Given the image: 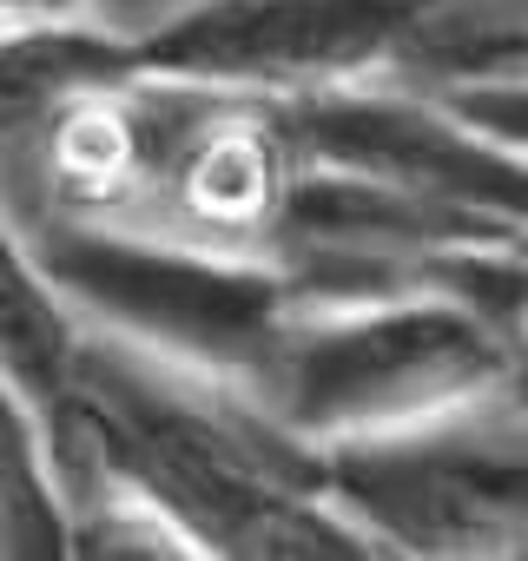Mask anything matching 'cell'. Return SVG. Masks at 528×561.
I'll list each match as a JSON object with an SVG mask.
<instances>
[{
	"mask_svg": "<svg viewBox=\"0 0 528 561\" xmlns=\"http://www.w3.org/2000/svg\"><path fill=\"white\" fill-rule=\"evenodd\" d=\"M60 502L106 476L139 489L211 561H364L377 541L331 502L324 443L244 383L87 324L73 416L47 443Z\"/></svg>",
	"mask_w": 528,
	"mask_h": 561,
	"instance_id": "obj_1",
	"label": "cell"
},
{
	"mask_svg": "<svg viewBox=\"0 0 528 561\" xmlns=\"http://www.w3.org/2000/svg\"><path fill=\"white\" fill-rule=\"evenodd\" d=\"M515 383V351L495 311L456 291H397L305 305L251 397L311 443L390 430L443 403Z\"/></svg>",
	"mask_w": 528,
	"mask_h": 561,
	"instance_id": "obj_2",
	"label": "cell"
},
{
	"mask_svg": "<svg viewBox=\"0 0 528 561\" xmlns=\"http://www.w3.org/2000/svg\"><path fill=\"white\" fill-rule=\"evenodd\" d=\"M14 225L87 324L119 331L172 364L231 377L244 390L272 364L285 324L305 311L291 277L264 257H231V251L87 225V218H47V211Z\"/></svg>",
	"mask_w": 528,
	"mask_h": 561,
	"instance_id": "obj_3",
	"label": "cell"
},
{
	"mask_svg": "<svg viewBox=\"0 0 528 561\" xmlns=\"http://www.w3.org/2000/svg\"><path fill=\"white\" fill-rule=\"evenodd\" d=\"M331 502L377 554H515L528 522V390L502 383L429 416L324 443Z\"/></svg>",
	"mask_w": 528,
	"mask_h": 561,
	"instance_id": "obj_4",
	"label": "cell"
},
{
	"mask_svg": "<svg viewBox=\"0 0 528 561\" xmlns=\"http://www.w3.org/2000/svg\"><path fill=\"white\" fill-rule=\"evenodd\" d=\"M423 0H192L133 41V60L165 80L231 93H324L383 80Z\"/></svg>",
	"mask_w": 528,
	"mask_h": 561,
	"instance_id": "obj_5",
	"label": "cell"
},
{
	"mask_svg": "<svg viewBox=\"0 0 528 561\" xmlns=\"http://www.w3.org/2000/svg\"><path fill=\"white\" fill-rule=\"evenodd\" d=\"M383 80L416 93L528 87V0H423Z\"/></svg>",
	"mask_w": 528,
	"mask_h": 561,
	"instance_id": "obj_6",
	"label": "cell"
},
{
	"mask_svg": "<svg viewBox=\"0 0 528 561\" xmlns=\"http://www.w3.org/2000/svg\"><path fill=\"white\" fill-rule=\"evenodd\" d=\"M60 554H67V502L54 482L41 416L0 377V561H60Z\"/></svg>",
	"mask_w": 528,
	"mask_h": 561,
	"instance_id": "obj_7",
	"label": "cell"
},
{
	"mask_svg": "<svg viewBox=\"0 0 528 561\" xmlns=\"http://www.w3.org/2000/svg\"><path fill=\"white\" fill-rule=\"evenodd\" d=\"M502 331H508V351H515V383L528 390V244H521V271H515V291H508Z\"/></svg>",
	"mask_w": 528,
	"mask_h": 561,
	"instance_id": "obj_8",
	"label": "cell"
},
{
	"mask_svg": "<svg viewBox=\"0 0 528 561\" xmlns=\"http://www.w3.org/2000/svg\"><path fill=\"white\" fill-rule=\"evenodd\" d=\"M515 554H528V522H521V541H515Z\"/></svg>",
	"mask_w": 528,
	"mask_h": 561,
	"instance_id": "obj_9",
	"label": "cell"
}]
</instances>
